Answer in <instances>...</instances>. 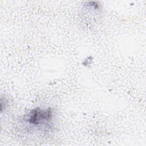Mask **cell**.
Instances as JSON below:
<instances>
[{"instance_id": "obj_1", "label": "cell", "mask_w": 146, "mask_h": 146, "mask_svg": "<svg viewBox=\"0 0 146 146\" xmlns=\"http://www.w3.org/2000/svg\"><path fill=\"white\" fill-rule=\"evenodd\" d=\"M53 112L50 108L42 109L35 108L24 115V122L33 128H42L51 123L52 119Z\"/></svg>"}]
</instances>
